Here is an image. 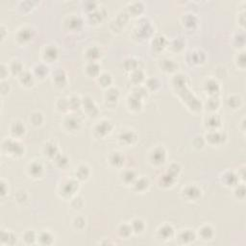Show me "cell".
<instances>
[{
    "mask_svg": "<svg viewBox=\"0 0 246 246\" xmlns=\"http://www.w3.org/2000/svg\"><path fill=\"white\" fill-rule=\"evenodd\" d=\"M172 233H173V231H172L171 227H169V226H164V228H161L160 230L161 236H163L164 238H166V240L167 237H169L171 236Z\"/></svg>",
    "mask_w": 246,
    "mask_h": 246,
    "instance_id": "6da1fadb",
    "label": "cell"
},
{
    "mask_svg": "<svg viewBox=\"0 0 246 246\" xmlns=\"http://www.w3.org/2000/svg\"><path fill=\"white\" fill-rule=\"evenodd\" d=\"M153 159L156 161V163H163L164 158V153L161 149H158L155 153H153Z\"/></svg>",
    "mask_w": 246,
    "mask_h": 246,
    "instance_id": "7a4b0ae2",
    "label": "cell"
},
{
    "mask_svg": "<svg viewBox=\"0 0 246 246\" xmlns=\"http://www.w3.org/2000/svg\"><path fill=\"white\" fill-rule=\"evenodd\" d=\"M40 240H42V243L44 244H50L51 242H52V237L48 234V233H43L42 234V236H40Z\"/></svg>",
    "mask_w": 246,
    "mask_h": 246,
    "instance_id": "3957f363",
    "label": "cell"
},
{
    "mask_svg": "<svg viewBox=\"0 0 246 246\" xmlns=\"http://www.w3.org/2000/svg\"><path fill=\"white\" fill-rule=\"evenodd\" d=\"M182 240L184 242H188V241H190V240H194V236H193V234H191V232H189V231H186V232H185L183 235H182Z\"/></svg>",
    "mask_w": 246,
    "mask_h": 246,
    "instance_id": "277c9868",
    "label": "cell"
},
{
    "mask_svg": "<svg viewBox=\"0 0 246 246\" xmlns=\"http://www.w3.org/2000/svg\"><path fill=\"white\" fill-rule=\"evenodd\" d=\"M203 234H206V236H204V240H209L212 235V230L210 228V227H205V228H203L201 231V235H203Z\"/></svg>",
    "mask_w": 246,
    "mask_h": 246,
    "instance_id": "5b68a950",
    "label": "cell"
},
{
    "mask_svg": "<svg viewBox=\"0 0 246 246\" xmlns=\"http://www.w3.org/2000/svg\"><path fill=\"white\" fill-rule=\"evenodd\" d=\"M139 226H143V223L141 220H136V221H134V230H136V232H141V230H143L142 227L139 228Z\"/></svg>",
    "mask_w": 246,
    "mask_h": 246,
    "instance_id": "8992f818",
    "label": "cell"
},
{
    "mask_svg": "<svg viewBox=\"0 0 246 246\" xmlns=\"http://www.w3.org/2000/svg\"><path fill=\"white\" fill-rule=\"evenodd\" d=\"M35 240V235L33 232H28L26 235H25V240L28 242H33Z\"/></svg>",
    "mask_w": 246,
    "mask_h": 246,
    "instance_id": "52a82bcc",
    "label": "cell"
}]
</instances>
